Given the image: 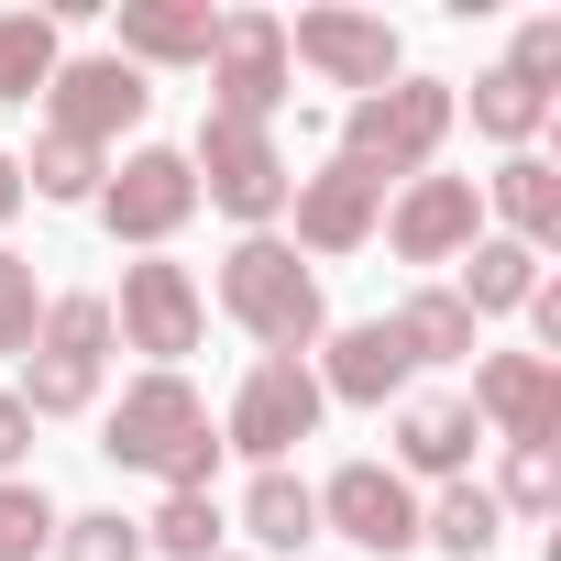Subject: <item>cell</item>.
Instances as JSON below:
<instances>
[{"label":"cell","mask_w":561,"mask_h":561,"mask_svg":"<svg viewBox=\"0 0 561 561\" xmlns=\"http://www.w3.org/2000/svg\"><path fill=\"white\" fill-rule=\"evenodd\" d=\"M386 331L408 342V364H473V309H462L451 287H419V298H408Z\"/></svg>","instance_id":"cell-23"},{"label":"cell","mask_w":561,"mask_h":561,"mask_svg":"<svg viewBox=\"0 0 561 561\" xmlns=\"http://www.w3.org/2000/svg\"><path fill=\"white\" fill-rule=\"evenodd\" d=\"M320 397H342V408H386V397H408V342L386 331V320H353V331H320Z\"/></svg>","instance_id":"cell-16"},{"label":"cell","mask_w":561,"mask_h":561,"mask_svg":"<svg viewBox=\"0 0 561 561\" xmlns=\"http://www.w3.org/2000/svg\"><path fill=\"white\" fill-rule=\"evenodd\" d=\"M473 133H484V144H506V154H528V144L550 133V100H539L528 78L484 67V78H473Z\"/></svg>","instance_id":"cell-25"},{"label":"cell","mask_w":561,"mask_h":561,"mask_svg":"<svg viewBox=\"0 0 561 561\" xmlns=\"http://www.w3.org/2000/svg\"><path fill=\"white\" fill-rule=\"evenodd\" d=\"M506 78H528L539 100H561V12L517 23V45H506Z\"/></svg>","instance_id":"cell-32"},{"label":"cell","mask_w":561,"mask_h":561,"mask_svg":"<svg viewBox=\"0 0 561 561\" xmlns=\"http://www.w3.org/2000/svg\"><path fill=\"white\" fill-rule=\"evenodd\" d=\"M220 45V12L209 0H122V67H209Z\"/></svg>","instance_id":"cell-17"},{"label":"cell","mask_w":561,"mask_h":561,"mask_svg":"<svg viewBox=\"0 0 561 561\" xmlns=\"http://www.w3.org/2000/svg\"><path fill=\"white\" fill-rule=\"evenodd\" d=\"M386 242H397V264H462L473 242H484V198H473V176H408L397 187V209H386Z\"/></svg>","instance_id":"cell-13"},{"label":"cell","mask_w":561,"mask_h":561,"mask_svg":"<svg viewBox=\"0 0 561 561\" xmlns=\"http://www.w3.org/2000/svg\"><path fill=\"white\" fill-rule=\"evenodd\" d=\"M320 375L298 364V353H264L242 386H231V419H220V451H242L253 473H275V462H287L298 440H320Z\"/></svg>","instance_id":"cell-6"},{"label":"cell","mask_w":561,"mask_h":561,"mask_svg":"<svg viewBox=\"0 0 561 561\" xmlns=\"http://www.w3.org/2000/svg\"><path fill=\"white\" fill-rule=\"evenodd\" d=\"M23 209V154H0V220Z\"/></svg>","instance_id":"cell-34"},{"label":"cell","mask_w":561,"mask_h":561,"mask_svg":"<svg viewBox=\"0 0 561 561\" xmlns=\"http://www.w3.org/2000/svg\"><path fill=\"white\" fill-rule=\"evenodd\" d=\"M34 331H45V287H34V264L0 242V353H34Z\"/></svg>","instance_id":"cell-30"},{"label":"cell","mask_w":561,"mask_h":561,"mask_svg":"<svg viewBox=\"0 0 561 561\" xmlns=\"http://www.w3.org/2000/svg\"><path fill=\"white\" fill-rule=\"evenodd\" d=\"M187 176H198V198H209V209H231L242 231H275V220H287V187H298L287 144H275V133H253V122H220V111L198 122Z\"/></svg>","instance_id":"cell-5"},{"label":"cell","mask_w":561,"mask_h":561,"mask_svg":"<svg viewBox=\"0 0 561 561\" xmlns=\"http://www.w3.org/2000/svg\"><path fill=\"white\" fill-rule=\"evenodd\" d=\"M198 331H209V298H198L187 264H165V253L122 264V298H111V342H122V353H144L154 375H176V364L198 353Z\"/></svg>","instance_id":"cell-7"},{"label":"cell","mask_w":561,"mask_h":561,"mask_svg":"<svg viewBox=\"0 0 561 561\" xmlns=\"http://www.w3.org/2000/svg\"><path fill=\"white\" fill-rule=\"evenodd\" d=\"M56 561H144V517H122V506L56 517Z\"/></svg>","instance_id":"cell-29"},{"label":"cell","mask_w":561,"mask_h":561,"mask_svg":"<svg viewBox=\"0 0 561 561\" xmlns=\"http://www.w3.org/2000/svg\"><path fill=\"white\" fill-rule=\"evenodd\" d=\"M528 287H539V253L506 242V231H484V242L462 253V287H451V298H462L473 320H495V309H528Z\"/></svg>","instance_id":"cell-21"},{"label":"cell","mask_w":561,"mask_h":561,"mask_svg":"<svg viewBox=\"0 0 561 561\" xmlns=\"http://www.w3.org/2000/svg\"><path fill=\"white\" fill-rule=\"evenodd\" d=\"M45 133H67V144H122L144 111H154V89H144V67H122V56H56V78H45Z\"/></svg>","instance_id":"cell-11"},{"label":"cell","mask_w":561,"mask_h":561,"mask_svg":"<svg viewBox=\"0 0 561 561\" xmlns=\"http://www.w3.org/2000/svg\"><path fill=\"white\" fill-rule=\"evenodd\" d=\"M100 176H111V154H100V144H67V133H45V144H34V165H23V187H34V198H56V209H89V198H100Z\"/></svg>","instance_id":"cell-26"},{"label":"cell","mask_w":561,"mask_h":561,"mask_svg":"<svg viewBox=\"0 0 561 561\" xmlns=\"http://www.w3.org/2000/svg\"><path fill=\"white\" fill-rule=\"evenodd\" d=\"M462 408H473V430H495L506 451H517V440H561V364H550V353H484Z\"/></svg>","instance_id":"cell-14"},{"label":"cell","mask_w":561,"mask_h":561,"mask_svg":"<svg viewBox=\"0 0 561 561\" xmlns=\"http://www.w3.org/2000/svg\"><path fill=\"white\" fill-rule=\"evenodd\" d=\"M220 561H242V550H220Z\"/></svg>","instance_id":"cell-35"},{"label":"cell","mask_w":561,"mask_h":561,"mask_svg":"<svg viewBox=\"0 0 561 561\" xmlns=\"http://www.w3.org/2000/svg\"><path fill=\"white\" fill-rule=\"evenodd\" d=\"M473 408L462 397H397V473H430V484H462L473 473Z\"/></svg>","instance_id":"cell-18"},{"label":"cell","mask_w":561,"mask_h":561,"mask_svg":"<svg viewBox=\"0 0 561 561\" xmlns=\"http://www.w3.org/2000/svg\"><path fill=\"white\" fill-rule=\"evenodd\" d=\"M484 495H495V506H517V517H550V506H561V440H517V451H506V473H495Z\"/></svg>","instance_id":"cell-28"},{"label":"cell","mask_w":561,"mask_h":561,"mask_svg":"<svg viewBox=\"0 0 561 561\" xmlns=\"http://www.w3.org/2000/svg\"><path fill=\"white\" fill-rule=\"evenodd\" d=\"M287 23H275V12H220V45H209V111L220 122H275V111H287Z\"/></svg>","instance_id":"cell-10"},{"label":"cell","mask_w":561,"mask_h":561,"mask_svg":"<svg viewBox=\"0 0 561 561\" xmlns=\"http://www.w3.org/2000/svg\"><path fill=\"white\" fill-rule=\"evenodd\" d=\"M34 550H56V506H45V484H0V561H34Z\"/></svg>","instance_id":"cell-31"},{"label":"cell","mask_w":561,"mask_h":561,"mask_svg":"<svg viewBox=\"0 0 561 561\" xmlns=\"http://www.w3.org/2000/svg\"><path fill=\"white\" fill-rule=\"evenodd\" d=\"M473 198L506 220V242H528V253H550V242H561V165H550V154H506Z\"/></svg>","instance_id":"cell-19"},{"label":"cell","mask_w":561,"mask_h":561,"mask_svg":"<svg viewBox=\"0 0 561 561\" xmlns=\"http://www.w3.org/2000/svg\"><path fill=\"white\" fill-rule=\"evenodd\" d=\"M220 309L264 342V353H320V331H331V309H320V275L298 264V242L287 231H242L231 253H220Z\"/></svg>","instance_id":"cell-3"},{"label":"cell","mask_w":561,"mask_h":561,"mask_svg":"<svg viewBox=\"0 0 561 561\" xmlns=\"http://www.w3.org/2000/svg\"><path fill=\"white\" fill-rule=\"evenodd\" d=\"M144 550H165V561H220V495H165V506L144 517Z\"/></svg>","instance_id":"cell-27"},{"label":"cell","mask_w":561,"mask_h":561,"mask_svg":"<svg viewBox=\"0 0 561 561\" xmlns=\"http://www.w3.org/2000/svg\"><path fill=\"white\" fill-rule=\"evenodd\" d=\"M309 495H320V528H342L353 550H375V561L419 550V484H408L397 462H342V473L309 484Z\"/></svg>","instance_id":"cell-12"},{"label":"cell","mask_w":561,"mask_h":561,"mask_svg":"<svg viewBox=\"0 0 561 561\" xmlns=\"http://www.w3.org/2000/svg\"><path fill=\"white\" fill-rule=\"evenodd\" d=\"M89 209L111 220V242L165 253V242L198 220V176H187V154H176V144H133V154L100 176V198H89Z\"/></svg>","instance_id":"cell-8"},{"label":"cell","mask_w":561,"mask_h":561,"mask_svg":"<svg viewBox=\"0 0 561 561\" xmlns=\"http://www.w3.org/2000/svg\"><path fill=\"white\" fill-rule=\"evenodd\" d=\"M419 539H430V550H451V561H484V550L506 539V506L462 473V484H440V506H419Z\"/></svg>","instance_id":"cell-22"},{"label":"cell","mask_w":561,"mask_h":561,"mask_svg":"<svg viewBox=\"0 0 561 561\" xmlns=\"http://www.w3.org/2000/svg\"><path fill=\"white\" fill-rule=\"evenodd\" d=\"M242 528H253V550H309V539H320V495L275 462V473L242 484Z\"/></svg>","instance_id":"cell-20"},{"label":"cell","mask_w":561,"mask_h":561,"mask_svg":"<svg viewBox=\"0 0 561 561\" xmlns=\"http://www.w3.org/2000/svg\"><path fill=\"white\" fill-rule=\"evenodd\" d=\"M287 67H309V78L375 100V89L408 78V45H397L386 12H298V23H287Z\"/></svg>","instance_id":"cell-9"},{"label":"cell","mask_w":561,"mask_h":561,"mask_svg":"<svg viewBox=\"0 0 561 561\" xmlns=\"http://www.w3.org/2000/svg\"><path fill=\"white\" fill-rule=\"evenodd\" d=\"M23 462H34V419H23L12 386H0V484H23Z\"/></svg>","instance_id":"cell-33"},{"label":"cell","mask_w":561,"mask_h":561,"mask_svg":"<svg viewBox=\"0 0 561 561\" xmlns=\"http://www.w3.org/2000/svg\"><path fill=\"white\" fill-rule=\"evenodd\" d=\"M100 375H111V298L78 287V298H45V331L23 353V419H89L100 408Z\"/></svg>","instance_id":"cell-4"},{"label":"cell","mask_w":561,"mask_h":561,"mask_svg":"<svg viewBox=\"0 0 561 561\" xmlns=\"http://www.w3.org/2000/svg\"><path fill=\"white\" fill-rule=\"evenodd\" d=\"M451 122H462V89H451V78H397V89H375V100H353V111L331 122V154H342L353 176H375V187H408V176L440 165Z\"/></svg>","instance_id":"cell-2"},{"label":"cell","mask_w":561,"mask_h":561,"mask_svg":"<svg viewBox=\"0 0 561 561\" xmlns=\"http://www.w3.org/2000/svg\"><path fill=\"white\" fill-rule=\"evenodd\" d=\"M287 209H298V253H364V242L386 231V187H375V176H353L342 154H331L320 176H298V187H287Z\"/></svg>","instance_id":"cell-15"},{"label":"cell","mask_w":561,"mask_h":561,"mask_svg":"<svg viewBox=\"0 0 561 561\" xmlns=\"http://www.w3.org/2000/svg\"><path fill=\"white\" fill-rule=\"evenodd\" d=\"M100 451L122 473H154L165 495H209V473H220V430H209L187 375H133L122 408L100 419Z\"/></svg>","instance_id":"cell-1"},{"label":"cell","mask_w":561,"mask_h":561,"mask_svg":"<svg viewBox=\"0 0 561 561\" xmlns=\"http://www.w3.org/2000/svg\"><path fill=\"white\" fill-rule=\"evenodd\" d=\"M56 78V12H0V111H34Z\"/></svg>","instance_id":"cell-24"}]
</instances>
